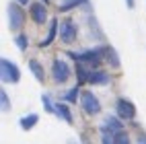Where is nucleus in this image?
Returning <instances> with one entry per match:
<instances>
[{"mask_svg": "<svg viewBox=\"0 0 146 144\" xmlns=\"http://www.w3.org/2000/svg\"><path fill=\"white\" fill-rule=\"evenodd\" d=\"M113 134H115V132H111L109 128L101 126V144H115V140H113Z\"/></svg>", "mask_w": 146, "mask_h": 144, "instance_id": "obj_17", "label": "nucleus"}, {"mask_svg": "<svg viewBox=\"0 0 146 144\" xmlns=\"http://www.w3.org/2000/svg\"><path fill=\"white\" fill-rule=\"evenodd\" d=\"M101 54H103V60L109 62L111 68H119V66H121L119 56H117V52H115L111 45H101Z\"/></svg>", "mask_w": 146, "mask_h": 144, "instance_id": "obj_9", "label": "nucleus"}, {"mask_svg": "<svg viewBox=\"0 0 146 144\" xmlns=\"http://www.w3.org/2000/svg\"><path fill=\"white\" fill-rule=\"evenodd\" d=\"M0 103H2V109H4V111L11 109V101H8V95L4 93V89L0 91Z\"/></svg>", "mask_w": 146, "mask_h": 144, "instance_id": "obj_23", "label": "nucleus"}, {"mask_svg": "<svg viewBox=\"0 0 146 144\" xmlns=\"http://www.w3.org/2000/svg\"><path fill=\"white\" fill-rule=\"evenodd\" d=\"M103 126L109 128L111 132H119V130H123V128H121V117H113V115H107Z\"/></svg>", "mask_w": 146, "mask_h": 144, "instance_id": "obj_15", "label": "nucleus"}, {"mask_svg": "<svg viewBox=\"0 0 146 144\" xmlns=\"http://www.w3.org/2000/svg\"><path fill=\"white\" fill-rule=\"evenodd\" d=\"M56 35H60V25H58V19L54 17L52 21H50V33H47V37H45V39H43L39 45H41V47H47V45L54 41V37H56Z\"/></svg>", "mask_w": 146, "mask_h": 144, "instance_id": "obj_11", "label": "nucleus"}, {"mask_svg": "<svg viewBox=\"0 0 146 144\" xmlns=\"http://www.w3.org/2000/svg\"><path fill=\"white\" fill-rule=\"evenodd\" d=\"M15 43H17L19 47H21V52H25L27 47H29V39H27V35H25V33L17 35V37H15Z\"/></svg>", "mask_w": 146, "mask_h": 144, "instance_id": "obj_21", "label": "nucleus"}, {"mask_svg": "<svg viewBox=\"0 0 146 144\" xmlns=\"http://www.w3.org/2000/svg\"><path fill=\"white\" fill-rule=\"evenodd\" d=\"M39 2H43V4H47V2H50V0H39Z\"/></svg>", "mask_w": 146, "mask_h": 144, "instance_id": "obj_26", "label": "nucleus"}, {"mask_svg": "<svg viewBox=\"0 0 146 144\" xmlns=\"http://www.w3.org/2000/svg\"><path fill=\"white\" fill-rule=\"evenodd\" d=\"M15 2H19V4H27L29 0H15Z\"/></svg>", "mask_w": 146, "mask_h": 144, "instance_id": "obj_25", "label": "nucleus"}, {"mask_svg": "<svg viewBox=\"0 0 146 144\" xmlns=\"http://www.w3.org/2000/svg\"><path fill=\"white\" fill-rule=\"evenodd\" d=\"M115 113H117V117H121V119H134L136 117V107H134V103L130 99L119 97L115 101Z\"/></svg>", "mask_w": 146, "mask_h": 144, "instance_id": "obj_5", "label": "nucleus"}, {"mask_svg": "<svg viewBox=\"0 0 146 144\" xmlns=\"http://www.w3.org/2000/svg\"><path fill=\"white\" fill-rule=\"evenodd\" d=\"M52 76L56 82H66L68 78H70V66H68L64 60H54L52 64Z\"/></svg>", "mask_w": 146, "mask_h": 144, "instance_id": "obj_6", "label": "nucleus"}, {"mask_svg": "<svg viewBox=\"0 0 146 144\" xmlns=\"http://www.w3.org/2000/svg\"><path fill=\"white\" fill-rule=\"evenodd\" d=\"M41 101H43V107H45V111H50V113H56V105L50 101V97H47V95H43V97H41Z\"/></svg>", "mask_w": 146, "mask_h": 144, "instance_id": "obj_22", "label": "nucleus"}, {"mask_svg": "<svg viewBox=\"0 0 146 144\" xmlns=\"http://www.w3.org/2000/svg\"><path fill=\"white\" fill-rule=\"evenodd\" d=\"M113 140H115V144H130V136H128V132H125V130L115 132L113 134Z\"/></svg>", "mask_w": 146, "mask_h": 144, "instance_id": "obj_19", "label": "nucleus"}, {"mask_svg": "<svg viewBox=\"0 0 146 144\" xmlns=\"http://www.w3.org/2000/svg\"><path fill=\"white\" fill-rule=\"evenodd\" d=\"M66 103H74L76 99H80V95H78V84H76L74 86V89H70V91H68L66 95H64V97H62Z\"/></svg>", "mask_w": 146, "mask_h": 144, "instance_id": "obj_20", "label": "nucleus"}, {"mask_svg": "<svg viewBox=\"0 0 146 144\" xmlns=\"http://www.w3.org/2000/svg\"><path fill=\"white\" fill-rule=\"evenodd\" d=\"M76 23L72 21V19H66V21L60 25V39L62 43H72L76 39Z\"/></svg>", "mask_w": 146, "mask_h": 144, "instance_id": "obj_7", "label": "nucleus"}, {"mask_svg": "<svg viewBox=\"0 0 146 144\" xmlns=\"http://www.w3.org/2000/svg\"><path fill=\"white\" fill-rule=\"evenodd\" d=\"M29 15H31V19L37 25H43L47 21V8H45L43 2H33L29 6Z\"/></svg>", "mask_w": 146, "mask_h": 144, "instance_id": "obj_8", "label": "nucleus"}, {"mask_svg": "<svg viewBox=\"0 0 146 144\" xmlns=\"http://www.w3.org/2000/svg\"><path fill=\"white\" fill-rule=\"evenodd\" d=\"M56 113L66 121V123H72V113H70V107L66 103H56Z\"/></svg>", "mask_w": 146, "mask_h": 144, "instance_id": "obj_13", "label": "nucleus"}, {"mask_svg": "<svg viewBox=\"0 0 146 144\" xmlns=\"http://www.w3.org/2000/svg\"><path fill=\"white\" fill-rule=\"evenodd\" d=\"M125 4H128V8H134V0H125Z\"/></svg>", "mask_w": 146, "mask_h": 144, "instance_id": "obj_24", "label": "nucleus"}, {"mask_svg": "<svg viewBox=\"0 0 146 144\" xmlns=\"http://www.w3.org/2000/svg\"><path fill=\"white\" fill-rule=\"evenodd\" d=\"M37 121H39V115H37V113H27L25 117L19 119V126H21L25 132H29V130H33V126Z\"/></svg>", "mask_w": 146, "mask_h": 144, "instance_id": "obj_12", "label": "nucleus"}, {"mask_svg": "<svg viewBox=\"0 0 146 144\" xmlns=\"http://www.w3.org/2000/svg\"><path fill=\"white\" fill-rule=\"evenodd\" d=\"M0 76H2V82L15 84V82H19V78H21V70H19V66L13 60L2 58V60H0Z\"/></svg>", "mask_w": 146, "mask_h": 144, "instance_id": "obj_2", "label": "nucleus"}, {"mask_svg": "<svg viewBox=\"0 0 146 144\" xmlns=\"http://www.w3.org/2000/svg\"><path fill=\"white\" fill-rule=\"evenodd\" d=\"M84 2H89V0H66L64 4H60V11H62V13H68V11H72V8L80 6V4H84Z\"/></svg>", "mask_w": 146, "mask_h": 144, "instance_id": "obj_18", "label": "nucleus"}, {"mask_svg": "<svg viewBox=\"0 0 146 144\" xmlns=\"http://www.w3.org/2000/svg\"><path fill=\"white\" fill-rule=\"evenodd\" d=\"M80 107L86 115H97L101 111V103L91 91H84V93H80Z\"/></svg>", "mask_w": 146, "mask_h": 144, "instance_id": "obj_4", "label": "nucleus"}, {"mask_svg": "<svg viewBox=\"0 0 146 144\" xmlns=\"http://www.w3.org/2000/svg\"><path fill=\"white\" fill-rule=\"evenodd\" d=\"M68 56L72 60L86 64V66H99L103 60V54H101V47H95V50H82V52H70L68 50Z\"/></svg>", "mask_w": 146, "mask_h": 144, "instance_id": "obj_1", "label": "nucleus"}, {"mask_svg": "<svg viewBox=\"0 0 146 144\" xmlns=\"http://www.w3.org/2000/svg\"><path fill=\"white\" fill-rule=\"evenodd\" d=\"M76 76H78V82H76L78 86H82V84L89 82V72L84 70V64H80V62L76 64Z\"/></svg>", "mask_w": 146, "mask_h": 144, "instance_id": "obj_16", "label": "nucleus"}, {"mask_svg": "<svg viewBox=\"0 0 146 144\" xmlns=\"http://www.w3.org/2000/svg\"><path fill=\"white\" fill-rule=\"evenodd\" d=\"M29 70L33 72V76H35V78L39 80V82H43V80H45V72H43L41 64L37 62V60H31V62H29Z\"/></svg>", "mask_w": 146, "mask_h": 144, "instance_id": "obj_14", "label": "nucleus"}, {"mask_svg": "<svg viewBox=\"0 0 146 144\" xmlns=\"http://www.w3.org/2000/svg\"><path fill=\"white\" fill-rule=\"evenodd\" d=\"M6 13H8V29H11V31H19V29L23 27V21H25L21 4H19V2H11L6 6Z\"/></svg>", "mask_w": 146, "mask_h": 144, "instance_id": "obj_3", "label": "nucleus"}, {"mask_svg": "<svg viewBox=\"0 0 146 144\" xmlns=\"http://www.w3.org/2000/svg\"><path fill=\"white\" fill-rule=\"evenodd\" d=\"M111 76L103 70H91L89 72V84H109Z\"/></svg>", "mask_w": 146, "mask_h": 144, "instance_id": "obj_10", "label": "nucleus"}]
</instances>
